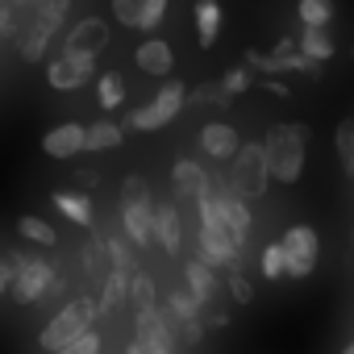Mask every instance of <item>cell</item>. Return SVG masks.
I'll return each instance as SVG.
<instances>
[{
  "mask_svg": "<svg viewBox=\"0 0 354 354\" xmlns=\"http://www.w3.org/2000/svg\"><path fill=\"white\" fill-rule=\"evenodd\" d=\"M304 150H308V125L304 121H288V125H275L267 133L263 154H267V171H271L275 184H300Z\"/></svg>",
  "mask_w": 354,
  "mask_h": 354,
  "instance_id": "cell-1",
  "label": "cell"
},
{
  "mask_svg": "<svg viewBox=\"0 0 354 354\" xmlns=\"http://www.w3.org/2000/svg\"><path fill=\"white\" fill-rule=\"evenodd\" d=\"M5 259H9V271H13L9 292H13L17 304H38V300H46V296H55V292L63 288L55 263H46V259L34 254V250H13V254H5Z\"/></svg>",
  "mask_w": 354,
  "mask_h": 354,
  "instance_id": "cell-2",
  "label": "cell"
},
{
  "mask_svg": "<svg viewBox=\"0 0 354 354\" xmlns=\"http://www.w3.org/2000/svg\"><path fill=\"white\" fill-rule=\"evenodd\" d=\"M96 313H100V300H92V296H75V300H67V304L46 321V329L38 333V346H42L46 354L67 350L71 342H80V337L92 329Z\"/></svg>",
  "mask_w": 354,
  "mask_h": 354,
  "instance_id": "cell-3",
  "label": "cell"
},
{
  "mask_svg": "<svg viewBox=\"0 0 354 354\" xmlns=\"http://www.w3.org/2000/svg\"><path fill=\"white\" fill-rule=\"evenodd\" d=\"M267 184H271V171H267L263 146L259 142H242V150L234 154V167H230V188L242 201H259V196H267Z\"/></svg>",
  "mask_w": 354,
  "mask_h": 354,
  "instance_id": "cell-4",
  "label": "cell"
},
{
  "mask_svg": "<svg viewBox=\"0 0 354 354\" xmlns=\"http://www.w3.org/2000/svg\"><path fill=\"white\" fill-rule=\"evenodd\" d=\"M184 100H188V88H184L180 80H167V84H162V92H158L150 104L129 109V125H133V129H162L167 121L180 117Z\"/></svg>",
  "mask_w": 354,
  "mask_h": 354,
  "instance_id": "cell-5",
  "label": "cell"
},
{
  "mask_svg": "<svg viewBox=\"0 0 354 354\" xmlns=\"http://www.w3.org/2000/svg\"><path fill=\"white\" fill-rule=\"evenodd\" d=\"M283 254H288V275L292 279H308L313 267H317V254H321V242H317V230L313 225H292L283 238H279Z\"/></svg>",
  "mask_w": 354,
  "mask_h": 354,
  "instance_id": "cell-6",
  "label": "cell"
},
{
  "mask_svg": "<svg viewBox=\"0 0 354 354\" xmlns=\"http://www.w3.org/2000/svg\"><path fill=\"white\" fill-rule=\"evenodd\" d=\"M213 201H217V213H221V225L246 246V238H250V209H246V201L230 188V184H221V180H213Z\"/></svg>",
  "mask_w": 354,
  "mask_h": 354,
  "instance_id": "cell-7",
  "label": "cell"
},
{
  "mask_svg": "<svg viewBox=\"0 0 354 354\" xmlns=\"http://www.w3.org/2000/svg\"><path fill=\"white\" fill-rule=\"evenodd\" d=\"M104 46H109V26H104L100 17H84V21H75V30L67 34L63 55H67V59H96Z\"/></svg>",
  "mask_w": 354,
  "mask_h": 354,
  "instance_id": "cell-8",
  "label": "cell"
},
{
  "mask_svg": "<svg viewBox=\"0 0 354 354\" xmlns=\"http://www.w3.org/2000/svg\"><path fill=\"white\" fill-rule=\"evenodd\" d=\"M171 188L180 201H205L209 188H213V175L196 162V158H180L171 167Z\"/></svg>",
  "mask_w": 354,
  "mask_h": 354,
  "instance_id": "cell-9",
  "label": "cell"
},
{
  "mask_svg": "<svg viewBox=\"0 0 354 354\" xmlns=\"http://www.w3.org/2000/svg\"><path fill=\"white\" fill-rule=\"evenodd\" d=\"M121 225L129 246H154V196L150 201H121Z\"/></svg>",
  "mask_w": 354,
  "mask_h": 354,
  "instance_id": "cell-10",
  "label": "cell"
},
{
  "mask_svg": "<svg viewBox=\"0 0 354 354\" xmlns=\"http://www.w3.org/2000/svg\"><path fill=\"white\" fill-rule=\"evenodd\" d=\"M154 242L167 254H180L184 250V213H180V205L154 201Z\"/></svg>",
  "mask_w": 354,
  "mask_h": 354,
  "instance_id": "cell-11",
  "label": "cell"
},
{
  "mask_svg": "<svg viewBox=\"0 0 354 354\" xmlns=\"http://www.w3.org/2000/svg\"><path fill=\"white\" fill-rule=\"evenodd\" d=\"M92 71H96V59H67V55H59V59L46 63V84L59 88V92H75V88H84L92 80Z\"/></svg>",
  "mask_w": 354,
  "mask_h": 354,
  "instance_id": "cell-12",
  "label": "cell"
},
{
  "mask_svg": "<svg viewBox=\"0 0 354 354\" xmlns=\"http://www.w3.org/2000/svg\"><path fill=\"white\" fill-rule=\"evenodd\" d=\"M133 325H138L133 342H142L150 354H175V337H171V329H167V321H162L158 308H138Z\"/></svg>",
  "mask_w": 354,
  "mask_h": 354,
  "instance_id": "cell-13",
  "label": "cell"
},
{
  "mask_svg": "<svg viewBox=\"0 0 354 354\" xmlns=\"http://www.w3.org/2000/svg\"><path fill=\"white\" fill-rule=\"evenodd\" d=\"M42 150H46L50 158H75L80 150H88V125L63 121V125L46 129V138H42Z\"/></svg>",
  "mask_w": 354,
  "mask_h": 354,
  "instance_id": "cell-14",
  "label": "cell"
},
{
  "mask_svg": "<svg viewBox=\"0 0 354 354\" xmlns=\"http://www.w3.org/2000/svg\"><path fill=\"white\" fill-rule=\"evenodd\" d=\"M201 146H205V154H209V158H230V162H234V154L242 150V138H238V129H234V125L213 121V125H205V129H201Z\"/></svg>",
  "mask_w": 354,
  "mask_h": 354,
  "instance_id": "cell-15",
  "label": "cell"
},
{
  "mask_svg": "<svg viewBox=\"0 0 354 354\" xmlns=\"http://www.w3.org/2000/svg\"><path fill=\"white\" fill-rule=\"evenodd\" d=\"M133 63H138L146 75H171V67H175V50H171L162 38H146V42H138Z\"/></svg>",
  "mask_w": 354,
  "mask_h": 354,
  "instance_id": "cell-16",
  "label": "cell"
},
{
  "mask_svg": "<svg viewBox=\"0 0 354 354\" xmlns=\"http://www.w3.org/2000/svg\"><path fill=\"white\" fill-rule=\"evenodd\" d=\"M184 279H188V292H192L201 304H213L217 292H221L217 271H213L209 263H201V259H188V263H184Z\"/></svg>",
  "mask_w": 354,
  "mask_h": 354,
  "instance_id": "cell-17",
  "label": "cell"
},
{
  "mask_svg": "<svg viewBox=\"0 0 354 354\" xmlns=\"http://www.w3.org/2000/svg\"><path fill=\"white\" fill-rule=\"evenodd\" d=\"M50 38H55V34L30 17V21L21 26V34H17V50H21V59H26V63H38V59L46 55V42H50Z\"/></svg>",
  "mask_w": 354,
  "mask_h": 354,
  "instance_id": "cell-18",
  "label": "cell"
},
{
  "mask_svg": "<svg viewBox=\"0 0 354 354\" xmlns=\"http://www.w3.org/2000/svg\"><path fill=\"white\" fill-rule=\"evenodd\" d=\"M50 201H55V209H59L63 217H71L75 225H92V217H96V213H92V201H88L84 192H55Z\"/></svg>",
  "mask_w": 354,
  "mask_h": 354,
  "instance_id": "cell-19",
  "label": "cell"
},
{
  "mask_svg": "<svg viewBox=\"0 0 354 354\" xmlns=\"http://www.w3.org/2000/svg\"><path fill=\"white\" fill-rule=\"evenodd\" d=\"M296 46H300V55L313 59V63L333 59V38H329L325 30H300V34H296Z\"/></svg>",
  "mask_w": 354,
  "mask_h": 354,
  "instance_id": "cell-20",
  "label": "cell"
},
{
  "mask_svg": "<svg viewBox=\"0 0 354 354\" xmlns=\"http://www.w3.org/2000/svg\"><path fill=\"white\" fill-rule=\"evenodd\" d=\"M125 142V129H121V121H92L88 125V150H113V146H121Z\"/></svg>",
  "mask_w": 354,
  "mask_h": 354,
  "instance_id": "cell-21",
  "label": "cell"
},
{
  "mask_svg": "<svg viewBox=\"0 0 354 354\" xmlns=\"http://www.w3.org/2000/svg\"><path fill=\"white\" fill-rule=\"evenodd\" d=\"M196 30H201V46H217V34H221V5H213V0H205V5H196Z\"/></svg>",
  "mask_w": 354,
  "mask_h": 354,
  "instance_id": "cell-22",
  "label": "cell"
},
{
  "mask_svg": "<svg viewBox=\"0 0 354 354\" xmlns=\"http://www.w3.org/2000/svg\"><path fill=\"white\" fill-rule=\"evenodd\" d=\"M17 234H21L26 242H34V246H55V242H59L55 225H50V221H42V217H34V213L17 217Z\"/></svg>",
  "mask_w": 354,
  "mask_h": 354,
  "instance_id": "cell-23",
  "label": "cell"
},
{
  "mask_svg": "<svg viewBox=\"0 0 354 354\" xmlns=\"http://www.w3.org/2000/svg\"><path fill=\"white\" fill-rule=\"evenodd\" d=\"M30 17H34V5H5V0H0V42L17 38Z\"/></svg>",
  "mask_w": 354,
  "mask_h": 354,
  "instance_id": "cell-24",
  "label": "cell"
},
{
  "mask_svg": "<svg viewBox=\"0 0 354 354\" xmlns=\"http://www.w3.org/2000/svg\"><path fill=\"white\" fill-rule=\"evenodd\" d=\"M104 238H92V242H84V250H80V259H84V271H88V279H100L104 283V275L113 271L109 263H104Z\"/></svg>",
  "mask_w": 354,
  "mask_h": 354,
  "instance_id": "cell-25",
  "label": "cell"
},
{
  "mask_svg": "<svg viewBox=\"0 0 354 354\" xmlns=\"http://www.w3.org/2000/svg\"><path fill=\"white\" fill-rule=\"evenodd\" d=\"M129 296V275L125 271H109L100 283V308H121V300Z\"/></svg>",
  "mask_w": 354,
  "mask_h": 354,
  "instance_id": "cell-26",
  "label": "cell"
},
{
  "mask_svg": "<svg viewBox=\"0 0 354 354\" xmlns=\"http://www.w3.org/2000/svg\"><path fill=\"white\" fill-rule=\"evenodd\" d=\"M67 13H71V0H42V5H34V21L46 26L50 34L67 21Z\"/></svg>",
  "mask_w": 354,
  "mask_h": 354,
  "instance_id": "cell-27",
  "label": "cell"
},
{
  "mask_svg": "<svg viewBox=\"0 0 354 354\" xmlns=\"http://www.w3.org/2000/svg\"><path fill=\"white\" fill-rule=\"evenodd\" d=\"M104 250H109V267L113 271H133V246H129V238H121V234H109L104 238Z\"/></svg>",
  "mask_w": 354,
  "mask_h": 354,
  "instance_id": "cell-28",
  "label": "cell"
},
{
  "mask_svg": "<svg viewBox=\"0 0 354 354\" xmlns=\"http://www.w3.org/2000/svg\"><path fill=\"white\" fill-rule=\"evenodd\" d=\"M96 96H100V109H121V104H125V80H121L117 71L100 75V84H96Z\"/></svg>",
  "mask_w": 354,
  "mask_h": 354,
  "instance_id": "cell-29",
  "label": "cell"
},
{
  "mask_svg": "<svg viewBox=\"0 0 354 354\" xmlns=\"http://www.w3.org/2000/svg\"><path fill=\"white\" fill-rule=\"evenodd\" d=\"M333 146H337V158L346 167V175H354V117L337 121V133H333Z\"/></svg>",
  "mask_w": 354,
  "mask_h": 354,
  "instance_id": "cell-30",
  "label": "cell"
},
{
  "mask_svg": "<svg viewBox=\"0 0 354 354\" xmlns=\"http://www.w3.org/2000/svg\"><path fill=\"white\" fill-rule=\"evenodd\" d=\"M167 308H171L175 317H180V321L188 325V321H201V308H205V304H201V300H196V296H192L188 288H180V292H171Z\"/></svg>",
  "mask_w": 354,
  "mask_h": 354,
  "instance_id": "cell-31",
  "label": "cell"
},
{
  "mask_svg": "<svg viewBox=\"0 0 354 354\" xmlns=\"http://www.w3.org/2000/svg\"><path fill=\"white\" fill-rule=\"evenodd\" d=\"M329 17H333V5H329V0H304V5H300V21H304V30H325Z\"/></svg>",
  "mask_w": 354,
  "mask_h": 354,
  "instance_id": "cell-32",
  "label": "cell"
},
{
  "mask_svg": "<svg viewBox=\"0 0 354 354\" xmlns=\"http://www.w3.org/2000/svg\"><path fill=\"white\" fill-rule=\"evenodd\" d=\"M188 100H192V104H230V96H225V88H221V80L196 84V88L188 92Z\"/></svg>",
  "mask_w": 354,
  "mask_h": 354,
  "instance_id": "cell-33",
  "label": "cell"
},
{
  "mask_svg": "<svg viewBox=\"0 0 354 354\" xmlns=\"http://www.w3.org/2000/svg\"><path fill=\"white\" fill-rule=\"evenodd\" d=\"M263 275H267V279H283V275H288V254H283L279 242H271V246L263 250Z\"/></svg>",
  "mask_w": 354,
  "mask_h": 354,
  "instance_id": "cell-34",
  "label": "cell"
},
{
  "mask_svg": "<svg viewBox=\"0 0 354 354\" xmlns=\"http://www.w3.org/2000/svg\"><path fill=\"white\" fill-rule=\"evenodd\" d=\"M129 296H133L138 308H154V283H150V275L138 271V275L129 279Z\"/></svg>",
  "mask_w": 354,
  "mask_h": 354,
  "instance_id": "cell-35",
  "label": "cell"
},
{
  "mask_svg": "<svg viewBox=\"0 0 354 354\" xmlns=\"http://www.w3.org/2000/svg\"><path fill=\"white\" fill-rule=\"evenodd\" d=\"M113 17L121 21V26H142V0H113Z\"/></svg>",
  "mask_w": 354,
  "mask_h": 354,
  "instance_id": "cell-36",
  "label": "cell"
},
{
  "mask_svg": "<svg viewBox=\"0 0 354 354\" xmlns=\"http://www.w3.org/2000/svg\"><path fill=\"white\" fill-rule=\"evenodd\" d=\"M225 283H230V296L238 300V304H250L254 300V288H250V279H246V271L238 267V271H230L225 275Z\"/></svg>",
  "mask_w": 354,
  "mask_h": 354,
  "instance_id": "cell-37",
  "label": "cell"
},
{
  "mask_svg": "<svg viewBox=\"0 0 354 354\" xmlns=\"http://www.w3.org/2000/svg\"><path fill=\"white\" fill-rule=\"evenodd\" d=\"M167 17V0H142V26L138 30H154Z\"/></svg>",
  "mask_w": 354,
  "mask_h": 354,
  "instance_id": "cell-38",
  "label": "cell"
},
{
  "mask_svg": "<svg viewBox=\"0 0 354 354\" xmlns=\"http://www.w3.org/2000/svg\"><path fill=\"white\" fill-rule=\"evenodd\" d=\"M221 88H225V96H242V92L250 88V71H246V67H234V71L221 80Z\"/></svg>",
  "mask_w": 354,
  "mask_h": 354,
  "instance_id": "cell-39",
  "label": "cell"
},
{
  "mask_svg": "<svg viewBox=\"0 0 354 354\" xmlns=\"http://www.w3.org/2000/svg\"><path fill=\"white\" fill-rule=\"evenodd\" d=\"M100 346H104V342H100V333H92V329H88L80 342H71V346H67V350H59V354H100Z\"/></svg>",
  "mask_w": 354,
  "mask_h": 354,
  "instance_id": "cell-40",
  "label": "cell"
},
{
  "mask_svg": "<svg viewBox=\"0 0 354 354\" xmlns=\"http://www.w3.org/2000/svg\"><path fill=\"white\" fill-rule=\"evenodd\" d=\"M121 201H150V188L142 175H129V180L121 184Z\"/></svg>",
  "mask_w": 354,
  "mask_h": 354,
  "instance_id": "cell-41",
  "label": "cell"
},
{
  "mask_svg": "<svg viewBox=\"0 0 354 354\" xmlns=\"http://www.w3.org/2000/svg\"><path fill=\"white\" fill-rule=\"evenodd\" d=\"M180 337H184L188 346H196V342L205 337V321H188V325H180Z\"/></svg>",
  "mask_w": 354,
  "mask_h": 354,
  "instance_id": "cell-42",
  "label": "cell"
},
{
  "mask_svg": "<svg viewBox=\"0 0 354 354\" xmlns=\"http://www.w3.org/2000/svg\"><path fill=\"white\" fill-rule=\"evenodd\" d=\"M9 283H13V271H9V259H5V254H0V296H5V292H9Z\"/></svg>",
  "mask_w": 354,
  "mask_h": 354,
  "instance_id": "cell-43",
  "label": "cell"
},
{
  "mask_svg": "<svg viewBox=\"0 0 354 354\" xmlns=\"http://www.w3.org/2000/svg\"><path fill=\"white\" fill-rule=\"evenodd\" d=\"M75 180H80L84 188H96V184H100V175H96V171H88V167H80V171H75Z\"/></svg>",
  "mask_w": 354,
  "mask_h": 354,
  "instance_id": "cell-44",
  "label": "cell"
},
{
  "mask_svg": "<svg viewBox=\"0 0 354 354\" xmlns=\"http://www.w3.org/2000/svg\"><path fill=\"white\" fill-rule=\"evenodd\" d=\"M267 92H275V96H288V84H279V80H267Z\"/></svg>",
  "mask_w": 354,
  "mask_h": 354,
  "instance_id": "cell-45",
  "label": "cell"
},
{
  "mask_svg": "<svg viewBox=\"0 0 354 354\" xmlns=\"http://www.w3.org/2000/svg\"><path fill=\"white\" fill-rule=\"evenodd\" d=\"M125 354H150V350H146L142 342H129V350H125Z\"/></svg>",
  "mask_w": 354,
  "mask_h": 354,
  "instance_id": "cell-46",
  "label": "cell"
},
{
  "mask_svg": "<svg viewBox=\"0 0 354 354\" xmlns=\"http://www.w3.org/2000/svg\"><path fill=\"white\" fill-rule=\"evenodd\" d=\"M342 354H354V342H350V346H346V350H342Z\"/></svg>",
  "mask_w": 354,
  "mask_h": 354,
  "instance_id": "cell-47",
  "label": "cell"
}]
</instances>
